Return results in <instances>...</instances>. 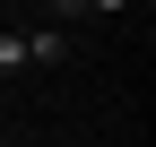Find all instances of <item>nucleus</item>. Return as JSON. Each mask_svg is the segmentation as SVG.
Here are the masks:
<instances>
[{
    "label": "nucleus",
    "instance_id": "obj_1",
    "mask_svg": "<svg viewBox=\"0 0 156 147\" xmlns=\"http://www.w3.org/2000/svg\"><path fill=\"white\" fill-rule=\"evenodd\" d=\"M26 35V69H61L69 61V26H52V17H35V26H17Z\"/></svg>",
    "mask_w": 156,
    "mask_h": 147
},
{
    "label": "nucleus",
    "instance_id": "obj_3",
    "mask_svg": "<svg viewBox=\"0 0 156 147\" xmlns=\"http://www.w3.org/2000/svg\"><path fill=\"white\" fill-rule=\"evenodd\" d=\"M113 9H130V0H87V17H113Z\"/></svg>",
    "mask_w": 156,
    "mask_h": 147
},
{
    "label": "nucleus",
    "instance_id": "obj_4",
    "mask_svg": "<svg viewBox=\"0 0 156 147\" xmlns=\"http://www.w3.org/2000/svg\"><path fill=\"white\" fill-rule=\"evenodd\" d=\"M0 147H9V138H0Z\"/></svg>",
    "mask_w": 156,
    "mask_h": 147
},
{
    "label": "nucleus",
    "instance_id": "obj_2",
    "mask_svg": "<svg viewBox=\"0 0 156 147\" xmlns=\"http://www.w3.org/2000/svg\"><path fill=\"white\" fill-rule=\"evenodd\" d=\"M17 69H26V35H17V26H0V78H17Z\"/></svg>",
    "mask_w": 156,
    "mask_h": 147
}]
</instances>
